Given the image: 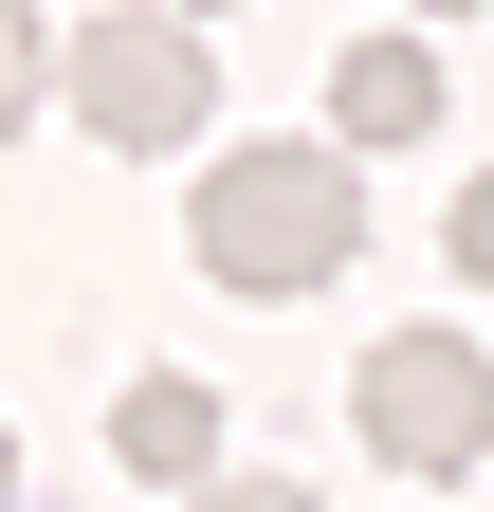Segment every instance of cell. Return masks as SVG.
<instances>
[{
	"label": "cell",
	"instance_id": "obj_10",
	"mask_svg": "<svg viewBox=\"0 0 494 512\" xmlns=\"http://www.w3.org/2000/svg\"><path fill=\"white\" fill-rule=\"evenodd\" d=\"M421 19H476V0H421Z\"/></svg>",
	"mask_w": 494,
	"mask_h": 512
},
{
	"label": "cell",
	"instance_id": "obj_2",
	"mask_svg": "<svg viewBox=\"0 0 494 512\" xmlns=\"http://www.w3.org/2000/svg\"><path fill=\"white\" fill-rule=\"evenodd\" d=\"M55 92H74V128L110 165H165V147H202V110H220V55L183 0H129V19H74L55 37Z\"/></svg>",
	"mask_w": 494,
	"mask_h": 512
},
{
	"label": "cell",
	"instance_id": "obj_7",
	"mask_svg": "<svg viewBox=\"0 0 494 512\" xmlns=\"http://www.w3.org/2000/svg\"><path fill=\"white\" fill-rule=\"evenodd\" d=\"M458 275H476V293H494V165H476V183H458Z\"/></svg>",
	"mask_w": 494,
	"mask_h": 512
},
{
	"label": "cell",
	"instance_id": "obj_5",
	"mask_svg": "<svg viewBox=\"0 0 494 512\" xmlns=\"http://www.w3.org/2000/svg\"><path fill=\"white\" fill-rule=\"evenodd\" d=\"M110 458H129L147 494H202V476H220V384H183V366H147L129 403H110Z\"/></svg>",
	"mask_w": 494,
	"mask_h": 512
},
{
	"label": "cell",
	"instance_id": "obj_4",
	"mask_svg": "<svg viewBox=\"0 0 494 512\" xmlns=\"http://www.w3.org/2000/svg\"><path fill=\"white\" fill-rule=\"evenodd\" d=\"M440 128V55L421 37H348L330 55V147H421Z\"/></svg>",
	"mask_w": 494,
	"mask_h": 512
},
{
	"label": "cell",
	"instance_id": "obj_11",
	"mask_svg": "<svg viewBox=\"0 0 494 512\" xmlns=\"http://www.w3.org/2000/svg\"><path fill=\"white\" fill-rule=\"evenodd\" d=\"M183 19H220V0H183Z\"/></svg>",
	"mask_w": 494,
	"mask_h": 512
},
{
	"label": "cell",
	"instance_id": "obj_8",
	"mask_svg": "<svg viewBox=\"0 0 494 512\" xmlns=\"http://www.w3.org/2000/svg\"><path fill=\"white\" fill-rule=\"evenodd\" d=\"M183 512H312V494H293V476H202Z\"/></svg>",
	"mask_w": 494,
	"mask_h": 512
},
{
	"label": "cell",
	"instance_id": "obj_6",
	"mask_svg": "<svg viewBox=\"0 0 494 512\" xmlns=\"http://www.w3.org/2000/svg\"><path fill=\"white\" fill-rule=\"evenodd\" d=\"M37 110H55V19H37V0H0V147H19Z\"/></svg>",
	"mask_w": 494,
	"mask_h": 512
},
{
	"label": "cell",
	"instance_id": "obj_9",
	"mask_svg": "<svg viewBox=\"0 0 494 512\" xmlns=\"http://www.w3.org/2000/svg\"><path fill=\"white\" fill-rule=\"evenodd\" d=\"M0 512H19V421H0Z\"/></svg>",
	"mask_w": 494,
	"mask_h": 512
},
{
	"label": "cell",
	"instance_id": "obj_1",
	"mask_svg": "<svg viewBox=\"0 0 494 512\" xmlns=\"http://www.w3.org/2000/svg\"><path fill=\"white\" fill-rule=\"evenodd\" d=\"M183 238H202V275L220 293H257V311H293V293H330L348 256H366V165L348 147H220L202 165V202H183Z\"/></svg>",
	"mask_w": 494,
	"mask_h": 512
},
{
	"label": "cell",
	"instance_id": "obj_3",
	"mask_svg": "<svg viewBox=\"0 0 494 512\" xmlns=\"http://www.w3.org/2000/svg\"><path fill=\"white\" fill-rule=\"evenodd\" d=\"M348 421H366V458H385V476L458 494V476L494 458V366H476V330H385V348L348 366Z\"/></svg>",
	"mask_w": 494,
	"mask_h": 512
}]
</instances>
